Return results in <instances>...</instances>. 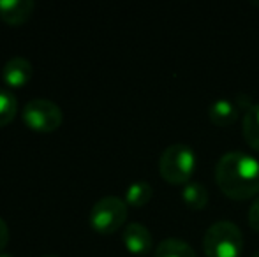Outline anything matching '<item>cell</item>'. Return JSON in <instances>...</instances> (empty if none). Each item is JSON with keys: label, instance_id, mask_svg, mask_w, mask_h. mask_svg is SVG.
I'll return each mask as SVG.
<instances>
[{"label": "cell", "instance_id": "1", "mask_svg": "<svg viewBox=\"0 0 259 257\" xmlns=\"http://www.w3.org/2000/svg\"><path fill=\"white\" fill-rule=\"evenodd\" d=\"M215 182L229 199L254 197L259 194V161L245 151H228L217 161Z\"/></svg>", "mask_w": 259, "mask_h": 257}, {"label": "cell", "instance_id": "2", "mask_svg": "<svg viewBox=\"0 0 259 257\" xmlns=\"http://www.w3.org/2000/svg\"><path fill=\"white\" fill-rule=\"evenodd\" d=\"M243 250V234L231 220H219L203 236V252L206 257H240Z\"/></svg>", "mask_w": 259, "mask_h": 257}, {"label": "cell", "instance_id": "3", "mask_svg": "<svg viewBox=\"0 0 259 257\" xmlns=\"http://www.w3.org/2000/svg\"><path fill=\"white\" fill-rule=\"evenodd\" d=\"M196 169V153L189 144H169L159 157V173L171 185H187Z\"/></svg>", "mask_w": 259, "mask_h": 257}, {"label": "cell", "instance_id": "4", "mask_svg": "<svg viewBox=\"0 0 259 257\" xmlns=\"http://www.w3.org/2000/svg\"><path fill=\"white\" fill-rule=\"evenodd\" d=\"M127 202L116 195L101 197L90 210V226L101 234H113L125 224Z\"/></svg>", "mask_w": 259, "mask_h": 257}, {"label": "cell", "instance_id": "5", "mask_svg": "<svg viewBox=\"0 0 259 257\" xmlns=\"http://www.w3.org/2000/svg\"><path fill=\"white\" fill-rule=\"evenodd\" d=\"M21 120L34 132H55L64 122L62 110L50 99H32L21 111Z\"/></svg>", "mask_w": 259, "mask_h": 257}, {"label": "cell", "instance_id": "6", "mask_svg": "<svg viewBox=\"0 0 259 257\" xmlns=\"http://www.w3.org/2000/svg\"><path fill=\"white\" fill-rule=\"evenodd\" d=\"M122 240L127 250L134 255H147L152 250V243H154L148 227L140 222H131L129 226H125Z\"/></svg>", "mask_w": 259, "mask_h": 257}, {"label": "cell", "instance_id": "7", "mask_svg": "<svg viewBox=\"0 0 259 257\" xmlns=\"http://www.w3.org/2000/svg\"><path fill=\"white\" fill-rule=\"evenodd\" d=\"M34 67L25 57H13L2 69V79L9 88H21L32 79Z\"/></svg>", "mask_w": 259, "mask_h": 257}, {"label": "cell", "instance_id": "8", "mask_svg": "<svg viewBox=\"0 0 259 257\" xmlns=\"http://www.w3.org/2000/svg\"><path fill=\"white\" fill-rule=\"evenodd\" d=\"M32 0H0V20L7 25H23L34 13Z\"/></svg>", "mask_w": 259, "mask_h": 257}, {"label": "cell", "instance_id": "9", "mask_svg": "<svg viewBox=\"0 0 259 257\" xmlns=\"http://www.w3.org/2000/svg\"><path fill=\"white\" fill-rule=\"evenodd\" d=\"M238 113H240L238 106L233 100L228 99L213 100L210 104V110H208L211 124L219 125V127H228V125L235 124L236 118H238Z\"/></svg>", "mask_w": 259, "mask_h": 257}, {"label": "cell", "instance_id": "10", "mask_svg": "<svg viewBox=\"0 0 259 257\" xmlns=\"http://www.w3.org/2000/svg\"><path fill=\"white\" fill-rule=\"evenodd\" d=\"M155 257H198L196 250L180 238H166L155 248Z\"/></svg>", "mask_w": 259, "mask_h": 257}, {"label": "cell", "instance_id": "11", "mask_svg": "<svg viewBox=\"0 0 259 257\" xmlns=\"http://www.w3.org/2000/svg\"><path fill=\"white\" fill-rule=\"evenodd\" d=\"M242 134L245 137L247 144L252 150L259 151V104H254L249 111L243 113Z\"/></svg>", "mask_w": 259, "mask_h": 257}, {"label": "cell", "instance_id": "12", "mask_svg": "<svg viewBox=\"0 0 259 257\" xmlns=\"http://www.w3.org/2000/svg\"><path fill=\"white\" fill-rule=\"evenodd\" d=\"M182 199L191 210H203L208 204V189L201 182H189L182 189Z\"/></svg>", "mask_w": 259, "mask_h": 257}, {"label": "cell", "instance_id": "13", "mask_svg": "<svg viewBox=\"0 0 259 257\" xmlns=\"http://www.w3.org/2000/svg\"><path fill=\"white\" fill-rule=\"evenodd\" d=\"M154 195V189L148 182L140 180V182H134L133 185H129V189L125 190V202L134 208H141V206L148 204Z\"/></svg>", "mask_w": 259, "mask_h": 257}, {"label": "cell", "instance_id": "14", "mask_svg": "<svg viewBox=\"0 0 259 257\" xmlns=\"http://www.w3.org/2000/svg\"><path fill=\"white\" fill-rule=\"evenodd\" d=\"M18 113V100L9 90L0 88V127H6L7 124L14 120Z\"/></svg>", "mask_w": 259, "mask_h": 257}, {"label": "cell", "instance_id": "15", "mask_svg": "<svg viewBox=\"0 0 259 257\" xmlns=\"http://www.w3.org/2000/svg\"><path fill=\"white\" fill-rule=\"evenodd\" d=\"M249 224L254 231H259V195L254 199L249 208Z\"/></svg>", "mask_w": 259, "mask_h": 257}, {"label": "cell", "instance_id": "16", "mask_svg": "<svg viewBox=\"0 0 259 257\" xmlns=\"http://www.w3.org/2000/svg\"><path fill=\"white\" fill-rule=\"evenodd\" d=\"M7 243H9V227H7L6 220L0 217V254L7 247Z\"/></svg>", "mask_w": 259, "mask_h": 257}, {"label": "cell", "instance_id": "17", "mask_svg": "<svg viewBox=\"0 0 259 257\" xmlns=\"http://www.w3.org/2000/svg\"><path fill=\"white\" fill-rule=\"evenodd\" d=\"M0 257H11L9 254H4V252H2V254H0Z\"/></svg>", "mask_w": 259, "mask_h": 257}, {"label": "cell", "instance_id": "18", "mask_svg": "<svg viewBox=\"0 0 259 257\" xmlns=\"http://www.w3.org/2000/svg\"><path fill=\"white\" fill-rule=\"evenodd\" d=\"M252 257H259V250H257V252H256V254H254Z\"/></svg>", "mask_w": 259, "mask_h": 257}, {"label": "cell", "instance_id": "19", "mask_svg": "<svg viewBox=\"0 0 259 257\" xmlns=\"http://www.w3.org/2000/svg\"><path fill=\"white\" fill-rule=\"evenodd\" d=\"M45 257H55V255H45Z\"/></svg>", "mask_w": 259, "mask_h": 257}]
</instances>
